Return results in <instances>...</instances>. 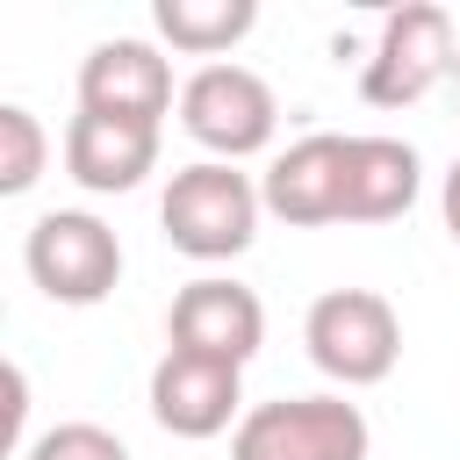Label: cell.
<instances>
[{
  "instance_id": "obj_1",
  "label": "cell",
  "mask_w": 460,
  "mask_h": 460,
  "mask_svg": "<svg viewBox=\"0 0 460 460\" xmlns=\"http://www.w3.org/2000/svg\"><path fill=\"white\" fill-rule=\"evenodd\" d=\"M259 208H266V194L237 165L201 158V165L172 172V187L158 201V223H165V244L187 252V259H237L259 237Z\"/></svg>"
},
{
  "instance_id": "obj_2",
  "label": "cell",
  "mask_w": 460,
  "mask_h": 460,
  "mask_svg": "<svg viewBox=\"0 0 460 460\" xmlns=\"http://www.w3.org/2000/svg\"><path fill=\"white\" fill-rule=\"evenodd\" d=\"M302 345H309V359L338 388H374L402 359V323H395L388 295H374V288H331V295L309 302Z\"/></svg>"
},
{
  "instance_id": "obj_3",
  "label": "cell",
  "mask_w": 460,
  "mask_h": 460,
  "mask_svg": "<svg viewBox=\"0 0 460 460\" xmlns=\"http://www.w3.org/2000/svg\"><path fill=\"white\" fill-rule=\"evenodd\" d=\"M22 266H29V280H36L50 302L93 309V302H108L115 280H122V237H115L101 216H86V208H50V216L29 223Z\"/></svg>"
},
{
  "instance_id": "obj_4",
  "label": "cell",
  "mask_w": 460,
  "mask_h": 460,
  "mask_svg": "<svg viewBox=\"0 0 460 460\" xmlns=\"http://www.w3.org/2000/svg\"><path fill=\"white\" fill-rule=\"evenodd\" d=\"M367 417L345 395H280L230 431V460H367Z\"/></svg>"
},
{
  "instance_id": "obj_5",
  "label": "cell",
  "mask_w": 460,
  "mask_h": 460,
  "mask_svg": "<svg viewBox=\"0 0 460 460\" xmlns=\"http://www.w3.org/2000/svg\"><path fill=\"white\" fill-rule=\"evenodd\" d=\"M273 122H280V101H273V86L252 65H201L180 86V129L208 158H223V165L266 151L273 144Z\"/></svg>"
},
{
  "instance_id": "obj_6",
  "label": "cell",
  "mask_w": 460,
  "mask_h": 460,
  "mask_svg": "<svg viewBox=\"0 0 460 460\" xmlns=\"http://www.w3.org/2000/svg\"><path fill=\"white\" fill-rule=\"evenodd\" d=\"M453 58H460L453 50V14L431 7V0H410L381 22L374 50L359 58V93L374 108H410L453 72Z\"/></svg>"
},
{
  "instance_id": "obj_7",
  "label": "cell",
  "mask_w": 460,
  "mask_h": 460,
  "mask_svg": "<svg viewBox=\"0 0 460 460\" xmlns=\"http://www.w3.org/2000/svg\"><path fill=\"white\" fill-rule=\"evenodd\" d=\"M165 345L244 367V359L266 345V309H259L252 288H237V280H223V273H201V280H187V288L172 295V309H165Z\"/></svg>"
},
{
  "instance_id": "obj_8",
  "label": "cell",
  "mask_w": 460,
  "mask_h": 460,
  "mask_svg": "<svg viewBox=\"0 0 460 460\" xmlns=\"http://www.w3.org/2000/svg\"><path fill=\"white\" fill-rule=\"evenodd\" d=\"M151 417L172 438H216V431L244 424V367L165 345V359L151 367Z\"/></svg>"
},
{
  "instance_id": "obj_9",
  "label": "cell",
  "mask_w": 460,
  "mask_h": 460,
  "mask_svg": "<svg viewBox=\"0 0 460 460\" xmlns=\"http://www.w3.org/2000/svg\"><path fill=\"white\" fill-rule=\"evenodd\" d=\"M79 108L93 115H122V122H151L172 108V65L158 58V43L144 36H115V43H93L86 65H79Z\"/></svg>"
},
{
  "instance_id": "obj_10",
  "label": "cell",
  "mask_w": 460,
  "mask_h": 460,
  "mask_svg": "<svg viewBox=\"0 0 460 460\" xmlns=\"http://www.w3.org/2000/svg\"><path fill=\"white\" fill-rule=\"evenodd\" d=\"M259 194H266V208H273L280 223H295V230L345 223V137L316 129V137L288 144V151L266 165Z\"/></svg>"
},
{
  "instance_id": "obj_11",
  "label": "cell",
  "mask_w": 460,
  "mask_h": 460,
  "mask_svg": "<svg viewBox=\"0 0 460 460\" xmlns=\"http://www.w3.org/2000/svg\"><path fill=\"white\" fill-rule=\"evenodd\" d=\"M151 165H158V129L151 122H122V115H93V108L72 115L65 172L86 194H129V187H144Z\"/></svg>"
},
{
  "instance_id": "obj_12",
  "label": "cell",
  "mask_w": 460,
  "mask_h": 460,
  "mask_svg": "<svg viewBox=\"0 0 460 460\" xmlns=\"http://www.w3.org/2000/svg\"><path fill=\"white\" fill-rule=\"evenodd\" d=\"M417 151L402 137H345V223H395L417 201Z\"/></svg>"
},
{
  "instance_id": "obj_13",
  "label": "cell",
  "mask_w": 460,
  "mask_h": 460,
  "mask_svg": "<svg viewBox=\"0 0 460 460\" xmlns=\"http://www.w3.org/2000/svg\"><path fill=\"white\" fill-rule=\"evenodd\" d=\"M151 22H158V36H165L172 50H187V58H216V65H223V50L252 36L259 7H252V0H158Z\"/></svg>"
},
{
  "instance_id": "obj_14",
  "label": "cell",
  "mask_w": 460,
  "mask_h": 460,
  "mask_svg": "<svg viewBox=\"0 0 460 460\" xmlns=\"http://www.w3.org/2000/svg\"><path fill=\"white\" fill-rule=\"evenodd\" d=\"M43 158H50L43 122H36L22 101H7V108H0V194H7V201L29 194V187L43 180Z\"/></svg>"
},
{
  "instance_id": "obj_15",
  "label": "cell",
  "mask_w": 460,
  "mask_h": 460,
  "mask_svg": "<svg viewBox=\"0 0 460 460\" xmlns=\"http://www.w3.org/2000/svg\"><path fill=\"white\" fill-rule=\"evenodd\" d=\"M22 460H129V446L101 424H50V431L29 438Z\"/></svg>"
},
{
  "instance_id": "obj_16",
  "label": "cell",
  "mask_w": 460,
  "mask_h": 460,
  "mask_svg": "<svg viewBox=\"0 0 460 460\" xmlns=\"http://www.w3.org/2000/svg\"><path fill=\"white\" fill-rule=\"evenodd\" d=\"M438 208H446V230H453V244H460V158H453V172H446V194H438Z\"/></svg>"
}]
</instances>
